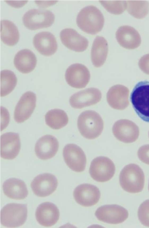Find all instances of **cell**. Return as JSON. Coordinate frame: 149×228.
<instances>
[{"instance_id":"6da1fadb","label":"cell","mask_w":149,"mask_h":228,"mask_svg":"<svg viewBox=\"0 0 149 228\" xmlns=\"http://www.w3.org/2000/svg\"><path fill=\"white\" fill-rule=\"evenodd\" d=\"M104 22L103 14L96 7L90 5L82 8L76 19L78 26L87 33L95 34L102 29Z\"/></svg>"},{"instance_id":"7a4b0ae2","label":"cell","mask_w":149,"mask_h":228,"mask_svg":"<svg viewBox=\"0 0 149 228\" xmlns=\"http://www.w3.org/2000/svg\"><path fill=\"white\" fill-rule=\"evenodd\" d=\"M119 182L122 188L130 193H137L143 190L145 176L141 169L137 165L131 164L125 166L119 175Z\"/></svg>"},{"instance_id":"3957f363","label":"cell","mask_w":149,"mask_h":228,"mask_svg":"<svg viewBox=\"0 0 149 228\" xmlns=\"http://www.w3.org/2000/svg\"><path fill=\"white\" fill-rule=\"evenodd\" d=\"M77 124L81 134L89 139L98 137L104 128V122L101 117L98 113L92 110L82 112L78 117Z\"/></svg>"},{"instance_id":"277c9868","label":"cell","mask_w":149,"mask_h":228,"mask_svg":"<svg viewBox=\"0 0 149 228\" xmlns=\"http://www.w3.org/2000/svg\"><path fill=\"white\" fill-rule=\"evenodd\" d=\"M130 98L138 116L143 121L149 122V81H143L137 83Z\"/></svg>"},{"instance_id":"5b68a950","label":"cell","mask_w":149,"mask_h":228,"mask_svg":"<svg viewBox=\"0 0 149 228\" xmlns=\"http://www.w3.org/2000/svg\"><path fill=\"white\" fill-rule=\"evenodd\" d=\"M27 211L26 204L15 203L7 204L1 211V223L8 227L21 226L26 220Z\"/></svg>"},{"instance_id":"8992f818","label":"cell","mask_w":149,"mask_h":228,"mask_svg":"<svg viewBox=\"0 0 149 228\" xmlns=\"http://www.w3.org/2000/svg\"><path fill=\"white\" fill-rule=\"evenodd\" d=\"M55 15L50 10L43 9H33L26 12L22 17L24 26L35 30L50 27L55 20Z\"/></svg>"},{"instance_id":"52a82bcc","label":"cell","mask_w":149,"mask_h":228,"mask_svg":"<svg viewBox=\"0 0 149 228\" xmlns=\"http://www.w3.org/2000/svg\"><path fill=\"white\" fill-rule=\"evenodd\" d=\"M115 166L113 162L105 156L97 157L91 161L89 169L91 176L98 182L110 180L113 176Z\"/></svg>"},{"instance_id":"ba28073f","label":"cell","mask_w":149,"mask_h":228,"mask_svg":"<svg viewBox=\"0 0 149 228\" xmlns=\"http://www.w3.org/2000/svg\"><path fill=\"white\" fill-rule=\"evenodd\" d=\"M97 219L100 221L111 224H118L128 218L127 210L116 204L106 205L98 208L95 213Z\"/></svg>"},{"instance_id":"9c48e42d","label":"cell","mask_w":149,"mask_h":228,"mask_svg":"<svg viewBox=\"0 0 149 228\" xmlns=\"http://www.w3.org/2000/svg\"><path fill=\"white\" fill-rule=\"evenodd\" d=\"M63 156L65 163L72 171L77 172L84 171L86 158L82 149L74 144L66 145L63 150Z\"/></svg>"},{"instance_id":"30bf717a","label":"cell","mask_w":149,"mask_h":228,"mask_svg":"<svg viewBox=\"0 0 149 228\" xmlns=\"http://www.w3.org/2000/svg\"><path fill=\"white\" fill-rule=\"evenodd\" d=\"M112 131L118 140L125 143L135 141L139 134L138 126L132 121L127 119H121L116 121L113 125Z\"/></svg>"},{"instance_id":"8fae6325","label":"cell","mask_w":149,"mask_h":228,"mask_svg":"<svg viewBox=\"0 0 149 228\" xmlns=\"http://www.w3.org/2000/svg\"><path fill=\"white\" fill-rule=\"evenodd\" d=\"M58 184L57 178L54 175L48 173L39 174L32 181L31 186L34 194L44 197L52 194L56 190Z\"/></svg>"},{"instance_id":"7c38bea8","label":"cell","mask_w":149,"mask_h":228,"mask_svg":"<svg viewBox=\"0 0 149 228\" xmlns=\"http://www.w3.org/2000/svg\"><path fill=\"white\" fill-rule=\"evenodd\" d=\"M65 78L66 82L70 86L80 89L85 87L88 83L90 74L85 66L76 63L72 64L67 68Z\"/></svg>"},{"instance_id":"4fadbf2b","label":"cell","mask_w":149,"mask_h":228,"mask_svg":"<svg viewBox=\"0 0 149 228\" xmlns=\"http://www.w3.org/2000/svg\"><path fill=\"white\" fill-rule=\"evenodd\" d=\"M76 201L84 207H89L96 204L100 198L99 188L93 185L84 183L78 186L73 192Z\"/></svg>"},{"instance_id":"5bb4252c","label":"cell","mask_w":149,"mask_h":228,"mask_svg":"<svg viewBox=\"0 0 149 228\" xmlns=\"http://www.w3.org/2000/svg\"><path fill=\"white\" fill-rule=\"evenodd\" d=\"M36 94L31 91L24 93L20 97L15 108L14 117L18 123H21L29 119L36 106Z\"/></svg>"},{"instance_id":"9a60e30c","label":"cell","mask_w":149,"mask_h":228,"mask_svg":"<svg viewBox=\"0 0 149 228\" xmlns=\"http://www.w3.org/2000/svg\"><path fill=\"white\" fill-rule=\"evenodd\" d=\"M102 98L101 91L94 87L86 88L72 95L69 102L72 108L81 109L99 102Z\"/></svg>"},{"instance_id":"2e32d148","label":"cell","mask_w":149,"mask_h":228,"mask_svg":"<svg viewBox=\"0 0 149 228\" xmlns=\"http://www.w3.org/2000/svg\"><path fill=\"white\" fill-rule=\"evenodd\" d=\"M20 148V140L18 134L8 132L1 136L0 155L2 158L14 159L18 154Z\"/></svg>"},{"instance_id":"e0dca14e","label":"cell","mask_w":149,"mask_h":228,"mask_svg":"<svg viewBox=\"0 0 149 228\" xmlns=\"http://www.w3.org/2000/svg\"><path fill=\"white\" fill-rule=\"evenodd\" d=\"M60 38L63 45L75 52H83L86 49L88 45L87 39L72 28L62 30L60 33Z\"/></svg>"},{"instance_id":"ac0fdd59","label":"cell","mask_w":149,"mask_h":228,"mask_svg":"<svg viewBox=\"0 0 149 228\" xmlns=\"http://www.w3.org/2000/svg\"><path fill=\"white\" fill-rule=\"evenodd\" d=\"M36 220L41 225L51 226L56 223L59 220V209L54 204L45 202L40 204L35 213Z\"/></svg>"},{"instance_id":"d6986e66","label":"cell","mask_w":149,"mask_h":228,"mask_svg":"<svg viewBox=\"0 0 149 228\" xmlns=\"http://www.w3.org/2000/svg\"><path fill=\"white\" fill-rule=\"evenodd\" d=\"M59 147L58 142L54 136L47 135L39 138L35 147L36 156L42 160L53 157L57 153Z\"/></svg>"},{"instance_id":"ffe728a7","label":"cell","mask_w":149,"mask_h":228,"mask_svg":"<svg viewBox=\"0 0 149 228\" xmlns=\"http://www.w3.org/2000/svg\"><path fill=\"white\" fill-rule=\"evenodd\" d=\"M129 89L122 85L118 84L111 87L107 94V100L109 105L112 108L118 110H123L129 105Z\"/></svg>"},{"instance_id":"44dd1931","label":"cell","mask_w":149,"mask_h":228,"mask_svg":"<svg viewBox=\"0 0 149 228\" xmlns=\"http://www.w3.org/2000/svg\"><path fill=\"white\" fill-rule=\"evenodd\" d=\"M118 43L128 49L138 48L141 43V38L138 32L134 28L128 25L120 27L116 33Z\"/></svg>"},{"instance_id":"7402d4cb","label":"cell","mask_w":149,"mask_h":228,"mask_svg":"<svg viewBox=\"0 0 149 228\" xmlns=\"http://www.w3.org/2000/svg\"><path fill=\"white\" fill-rule=\"evenodd\" d=\"M33 43L36 49L44 56H51L57 49V43L55 36L48 31H42L36 34L33 38Z\"/></svg>"},{"instance_id":"603a6c76","label":"cell","mask_w":149,"mask_h":228,"mask_svg":"<svg viewBox=\"0 0 149 228\" xmlns=\"http://www.w3.org/2000/svg\"><path fill=\"white\" fill-rule=\"evenodd\" d=\"M4 194L8 198L16 200L23 199L28 194L27 186L23 180L15 178H11L3 183Z\"/></svg>"},{"instance_id":"cb8c5ba5","label":"cell","mask_w":149,"mask_h":228,"mask_svg":"<svg viewBox=\"0 0 149 228\" xmlns=\"http://www.w3.org/2000/svg\"><path fill=\"white\" fill-rule=\"evenodd\" d=\"M37 63L34 54L28 49L22 50L15 55L14 64L17 69L23 73H29L35 69Z\"/></svg>"},{"instance_id":"d4e9b609","label":"cell","mask_w":149,"mask_h":228,"mask_svg":"<svg viewBox=\"0 0 149 228\" xmlns=\"http://www.w3.org/2000/svg\"><path fill=\"white\" fill-rule=\"evenodd\" d=\"M108 50L107 41L103 37L97 36L94 40L91 51V59L96 67L102 66L106 59Z\"/></svg>"},{"instance_id":"484cf974","label":"cell","mask_w":149,"mask_h":228,"mask_svg":"<svg viewBox=\"0 0 149 228\" xmlns=\"http://www.w3.org/2000/svg\"><path fill=\"white\" fill-rule=\"evenodd\" d=\"M0 36L2 41L6 45L13 46L18 42L19 34L18 29L12 22L8 20L0 21Z\"/></svg>"},{"instance_id":"4316f807","label":"cell","mask_w":149,"mask_h":228,"mask_svg":"<svg viewBox=\"0 0 149 228\" xmlns=\"http://www.w3.org/2000/svg\"><path fill=\"white\" fill-rule=\"evenodd\" d=\"M46 124L50 127L58 129L66 125L68 122L66 113L63 110L55 109L48 111L45 115Z\"/></svg>"},{"instance_id":"83f0119b","label":"cell","mask_w":149,"mask_h":228,"mask_svg":"<svg viewBox=\"0 0 149 228\" xmlns=\"http://www.w3.org/2000/svg\"><path fill=\"white\" fill-rule=\"evenodd\" d=\"M17 78L13 72L8 70L0 72V96H5L11 92L17 84Z\"/></svg>"},{"instance_id":"f1b7e54d","label":"cell","mask_w":149,"mask_h":228,"mask_svg":"<svg viewBox=\"0 0 149 228\" xmlns=\"http://www.w3.org/2000/svg\"><path fill=\"white\" fill-rule=\"evenodd\" d=\"M127 10L134 17L138 19L144 17L149 11V3L146 0H127Z\"/></svg>"},{"instance_id":"f546056e","label":"cell","mask_w":149,"mask_h":228,"mask_svg":"<svg viewBox=\"0 0 149 228\" xmlns=\"http://www.w3.org/2000/svg\"><path fill=\"white\" fill-rule=\"evenodd\" d=\"M99 1L107 10L114 14H121L127 9L125 0H99Z\"/></svg>"},{"instance_id":"4dcf8cb0","label":"cell","mask_w":149,"mask_h":228,"mask_svg":"<svg viewBox=\"0 0 149 228\" xmlns=\"http://www.w3.org/2000/svg\"><path fill=\"white\" fill-rule=\"evenodd\" d=\"M138 215L142 225L149 227V199L146 200L140 205L138 210Z\"/></svg>"},{"instance_id":"1f68e13d","label":"cell","mask_w":149,"mask_h":228,"mask_svg":"<svg viewBox=\"0 0 149 228\" xmlns=\"http://www.w3.org/2000/svg\"><path fill=\"white\" fill-rule=\"evenodd\" d=\"M138 156L142 162L149 165V145H143L140 147L138 151Z\"/></svg>"},{"instance_id":"d6a6232c","label":"cell","mask_w":149,"mask_h":228,"mask_svg":"<svg viewBox=\"0 0 149 228\" xmlns=\"http://www.w3.org/2000/svg\"><path fill=\"white\" fill-rule=\"evenodd\" d=\"M140 69L145 73L149 75V54L141 57L138 63Z\"/></svg>"},{"instance_id":"836d02e7","label":"cell","mask_w":149,"mask_h":228,"mask_svg":"<svg viewBox=\"0 0 149 228\" xmlns=\"http://www.w3.org/2000/svg\"><path fill=\"white\" fill-rule=\"evenodd\" d=\"M148 190H149V184H148Z\"/></svg>"},{"instance_id":"e575fe53","label":"cell","mask_w":149,"mask_h":228,"mask_svg":"<svg viewBox=\"0 0 149 228\" xmlns=\"http://www.w3.org/2000/svg\"><path fill=\"white\" fill-rule=\"evenodd\" d=\"M148 136H149V132H148Z\"/></svg>"}]
</instances>
